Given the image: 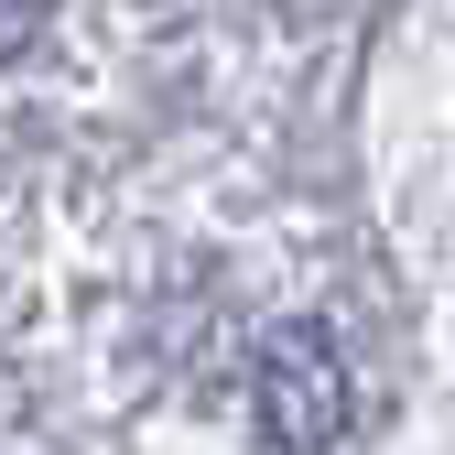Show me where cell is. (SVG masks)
I'll use <instances>...</instances> for the list:
<instances>
[{"mask_svg":"<svg viewBox=\"0 0 455 455\" xmlns=\"http://www.w3.org/2000/svg\"><path fill=\"white\" fill-rule=\"evenodd\" d=\"M260 423H271V444H325L347 423V369H336L325 336H282L260 358Z\"/></svg>","mask_w":455,"mask_h":455,"instance_id":"obj_1","label":"cell"}]
</instances>
